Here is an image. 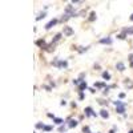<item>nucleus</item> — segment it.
<instances>
[{
	"label": "nucleus",
	"instance_id": "15",
	"mask_svg": "<svg viewBox=\"0 0 133 133\" xmlns=\"http://www.w3.org/2000/svg\"><path fill=\"white\" fill-rule=\"evenodd\" d=\"M83 130H84V133H89V128H88V126H85Z\"/></svg>",
	"mask_w": 133,
	"mask_h": 133
},
{
	"label": "nucleus",
	"instance_id": "6",
	"mask_svg": "<svg viewBox=\"0 0 133 133\" xmlns=\"http://www.w3.org/2000/svg\"><path fill=\"white\" fill-rule=\"evenodd\" d=\"M100 43L101 44H112V39H103Z\"/></svg>",
	"mask_w": 133,
	"mask_h": 133
},
{
	"label": "nucleus",
	"instance_id": "16",
	"mask_svg": "<svg viewBox=\"0 0 133 133\" xmlns=\"http://www.w3.org/2000/svg\"><path fill=\"white\" fill-rule=\"evenodd\" d=\"M95 85H96V86H99V88H100V86H104V83H97V84H95Z\"/></svg>",
	"mask_w": 133,
	"mask_h": 133
},
{
	"label": "nucleus",
	"instance_id": "1",
	"mask_svg": "<svg viewBox=\"0 0 133 133\" xmlns=\"http://www.w3.org/2000/svg\"><path fill=\"white\" fill-rule=\"evenodd\" d=\"M114 104H116V106H117V112L123 114V113L125 112V105H124L123 103H120V101H114Z\"/></svg>",
	"mask_w": 133,
	"mask_h": 133
},
{
	"label": "nucleus",
	"instance_id": "7",
	"mask_svg": "<svg viewBox=\"0 0 133 133\" xmlns=\"http://www.w3.org/2000/svg\"><path fill=\"white\" fill-rule=\"evenodd\" d=\"M117 69H119V71H124V69H125V65H124V64L123 63H117Z\"/></svg>",
	"mask_w": 133,
	"mask_h": 133
},
{
	"label": "nucleus",
	"instance_id": "8",
	"mask_svg": "<svg viewBox=\"0 0 133 133\" xmlns=\"http://www.w3.org/2000/svg\"><path fill=\"white\" fill-rule=\"evenodd\" d=\"M76 125H77L76 120H71V121H69V126H71V128H73V126H76Z\"/></svg>",
	"mask_w": 133,
	"mask_h": 133
},
{
	"label": "nucleus",
	"instance_id": "3",
	"mask_svg": "<svg viewBox=\"0 0 133 133\" xmlns=\"http://www.w3.org/2000/svg\"><path fill=\"white\" fill-rule=\"evenodd\" d=\"M56 23H57V20H55V19H53V20H51L49 23H48V24L45 25V28H47V29H49V28H52V27L55 25Z\"/></svg>",
	"mask_w": 133,
	"mask_h": 133
},
{
	"label": "nucleus",
	"instance_id": "14",
	"mask_svg": "<svg viewBox=\"0 0 133 133\" xmlns=\"http://www.w3.org/2000/svg\"><path fill=\"white\" fill-rule=\"evenodd\" d=\"M53 120H55V123H56V124H61V123H63V120H61V119H53Z\"/></svg>",
	"mask_w": 133,
	"mask_h": 133
},
{
	"label": "nucleus",
	"instance_id": "4",
	"mask_svg": "<svg viewBox=\"0 0 133 133\" xmlns=\"http://www.w3.org/2000/svg\"><path fill=\"white\" fill-rule=\"evenodd\" d=\"M85 114H86V116H96V113H93L92 108H86V109H85Z\"/></svg>",
	"mask_w": 133,
	"mask_h": 133
},
{
	"label": "nucleus",
	"instance_id": "18",
	"mask_svg": "<svg viewBox=\"0 0 133 133\" xmlns=\"http://www.w3.org/2000/svg\"><path fill=\"white\" fill-rule=\"evenodd\" d=\"M129 133H133V130H130V132H129Z\"/></svg>",
	"mask_w": 133,
	"mask_h": 133
},
{
	"label": "nucleus",
	"instance_id": "17",
	"mask_svg": "<svg viewBox=\"0 0 133 133\" xmlns=\"http://www.w3.org/2000/svg\"><path fill=\"white\" fill-rule=\"evenodd\" d=\"M130 20H132V21H133V15H132V16H130Z\"/></svg>",
	"mask_w": 133,
	"mask_h": 133
},
{
	"label": "nucleus",
	"instance_id": "10",
	"mask_svg": "<svg viewBox=\"0 0 133 133\" xmlns=\"http://www.w3.org/2000/svg\"><path fill=\"white\" fill-rule=\"evenodd\" d=\"M95 17H96V13L92 12V13H90V17H89V21H93V20H95Z\"/></svg>",
	"mask_w": 133,
	"mask_h": 133
},
{
	"label": "nucleus",
	"instance_id": "12",
	"mask_svg": "<svg viewBox=\"0 0 133 133\" xmlns=\"http://www.w3.org/2000/svg\"><path fill=\"white\" fill-rule=\"evenodd\" d=\"M84 88H86V83H81V84H80V90H83Z\"/></svg>",
	"mask_w": 133,
	"mask_h": 133
},
{
	"label": "nucleus",
	"instance_id": "9",
	"mask_svg": "<svg viewBox=\"0 0 133 133\" xmlns=\"http://www.w3.org/2000/svg\"><path fill=\"white\" fill-rule=\"evenodd\" d=\"M103 77H104L105 80H109V79H110V75H109L108 72H104V73H103Z\"/></svg>",
	"mask_w": 133,
	"mask_h": 133
},
{
	"label": "nucleus",
	"instance_id": "19",
	"mask_svg": "<svg viewBox=\"0 0 133 133\" xmlns=\"http://www.w3.org/2000/svg\"><path fill=\"white\" fill-rule=\"evenodd\" d=\"M109 133H114V132H113V130H112V132H109Z\"/></svg>",
	"mask_w": 133,
	"mask_h": 133
},
{
	"label": "nucleus",
	"instance_id": "5",
	"mask_svg": "<svg viewBox=\"0 0 133 133\" xmlns=\"http://www.w3.org/2000/svg\"><path fill=\"white\" fill-rule=\"evenodd\" d=\"M101 116L104 117V119H108V116H109V113H108V110H105V109H103L101 110V113H100Z\"/></svg>",
	"mask_w": 133,
	"mask_h": 133
},
{
	"label": "nucleus",
	"instance_id": "11",
	"mask_svg": "<svg viewBox=\"0 0 133 133\" xmlns=\"http://www.w3.org/2000/svg\"><path fill=\"white\" fill-rule=\"evenodd\" d=\"M124 32L125 33H133V28H126V29H124Z\"/></svg>",
	"mask_w": 133,
	"mask_h": 133
},
{
	"label": "nucleus",
	"instance_id": "13",
	"mask_svg": "<svg viewBox=\"0 0 133 133\" xmlns=\"http://www.w3.org/2000/svg\"><path fill=\"white\" fill-rule=\"evenodd\" d=\"M37 44H39V45H41V47H44V45H45V43H44V40H39V41H37Z\"/></svg>",
	"mask_w": 133,
	"mask_h": 133
},
{
	"label": "nucleus",
	"instance_id": "2",
	"mask_svg": "<svg viewBox=\"0 0 133 133\" xmlns=\"http://www.w3.org/2000/svg\"><path fill=\"white\" fill-rule=\"evenodd\" d=\"M64 33H65L66 36H71V35H73V31L69 27H65V28H64Z\"/></svg>",
	"mask_w": 133,
	"mask_h": 133
}]
</instances>
